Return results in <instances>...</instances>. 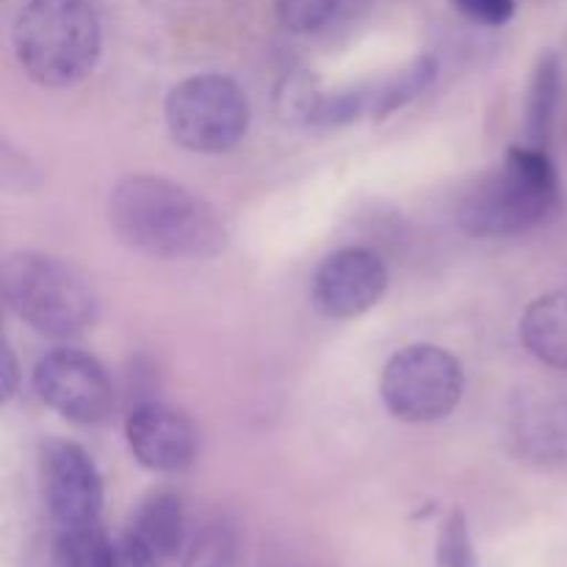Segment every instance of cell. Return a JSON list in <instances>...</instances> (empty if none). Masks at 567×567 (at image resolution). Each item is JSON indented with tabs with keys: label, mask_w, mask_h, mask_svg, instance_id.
Returning <instances> with one entry per match:
<instances>
[{
	"label": "cell",
	"mask_w": 567,
	"mask_h": 567,
	"mask_svg": "<svg viewBox=\"0 0 567 567\" xmlns=\"http://www.w3.org/2000/svg\"><path fill=\"white\" fill-rule=\"evenodd\" d=\"M559 83H563V70L554 53H546L535 66L529 94H526V136L535 147L548 150L554 120H557L559 105Z\"/></svg>",
	"instance_id": "5bb4252c"
},
{
	"label": "cell",
	"mask_w": 567,
	"mask_h": 567,
	"mask_svg": "<svg viewBox=\"0 0 567 567\" xmlns=\"http://www.w3.org/2000/svg\"><path fill=\"white\" fill-rule=\"evenodd\" d=\"M520 338L540 363L567 371V288L543 293L526 308Z\"/></svg>",
	"instance_id": "8fae6325"
},
{
	"label": "cell",
	"mask_w": 567,
	"mask_h": 567,
	"mask_svg": "<svg viewBox=\"0 0 567 567\" xmlns=\"http://www.w3.org/2000/svg\"><path fill=\"white\" fill-rule=\"evenodd\" d=\"M33 391L50 410L72 424H100L114 408L109 374L81 349H53L33 369Z\"/></svg>",
	"instance_id": "52a82bcc"
},
{
	"label": "cell",
	"mask_w": 567,
	"mask_h": 567,
	"mask_svg": "<svg viewBox=\"0 0 567 567\" xmlns=\"http://www.w3.org/2000/svg\"><path fill=\"white\" fill-rule=\"evenodd\" d=\"M125 437L133 457L158 474H177L194 463L199 449L197 426L183 410L166 402H138L127 413Z\"/></svg>",
	"instance_id": "30bf717a"
},
{
	"label": "cell",
	"mask_w": 567,
	"mask_h": 567,
	"mask_svg": "<svg viewBox=\"0 0 567 567\" xmlns=\"http://www.w3.org/2000/svg\"><path fill=\"white\" fill-rule=\"evenodd\" d=\"M249 97L230 75L205 72L177 83L166 97V127L188 153H230L247 136Z\"/></svg>",
	"instance_id": "5b68a950"
},
{
	"label": "cell",
	"mask_w": 567,
	"mask_h": 567,
	"mask_svg": "<svg viewBox=\"0 0 567 567\" xmlns=\"http://www.w3.org/2000/svg\"><path fill=\"white\" fill-rule=\"evenodd\" d=\"M109 219L127 247L153 258H214L227 244L219 214L166 177L131 175L116 183Z\"/></svg>",
	"instance_id": "6da1fadb"
},
{
	"label": "cell",
	"mask_w": 567,
	"mask_h": 567,
	"mask_svg": "<svg viewBox=\"0 0 567 567\" xmlns=\"http://www.w3.org/2000/svg\"><path fill=\"white\" fill-rule=\"evenodd\" d=\"M55 567H111L114 543L103 532V526L86 524L59 529L55 535Z\"/></svg>",
	"instance_id": "9a60e30c"
},
{
	"label": "cell",
	"mask_w": 567,
	"mask_h": 567,
	"mask_svg": "<svg viewBox=\"0 0 567 567\" xmlns=\"http://www.w3.org/2000/svg\"><path fill=\"white\" fill-rule=\"evenodd\" d=\"M388 269L380 255L360 247L327 255L310 282L313 308L327 319H358L369 313L388 291Z\"/></svg>",
	"instance_id": "ba28073f"
},
{
	"label": "cell",
	"mask_w": 567,
	"mask_h": 567,
	"mask_svg": "<svg viewBox=\"0 0 567 567\" xmlns=\"http://www.w3.org/2000/svg\"><path fill=\"white\" fill-rule=\"evenodd\" d=\"M127 532L138 543H144L161 563H169L186 540V507H183L181 496L169 491L150 493L138 504Z\"/></svg>",
	"instance_id": "7c38bea8"
},
{
	"label": "cell",
	"mask_w": 567,
	"mask_h": 567,
	"mask_svg": "<svg viewBox=\"0 0 567 567\" xmlns=\"http://www.w3.org/2000/svg\"><path fill=\"white\" fill-rule=\"evenodd\" d=\"M111 567H164V563L144 543H138L131 532H125L120 540H114Z\"/></svg>",
	"instance_id": "ffe728a7"
},
{
	"label": "cell",
	"mask_w": 567,
	"mask_h": 567,
	"mask_svg": "<svg viewBox=\"0 0 567 567\" xmlns=\"http://www.w3.org/2000/svg\"><path fill=\"white\" fill-rule=\"evenodd\" d=\"M463 365L435 343H410L382 369L380 393L388 413L404 424H435L463 399Z\"/></svg>",
	"instance_id": "8992f818"
},
{
	"label": "cell",
	"mask_w": 567,
	"mask_h": 567,
	"mask_svg": "<svg viewBox=\"0 0 567 567\" xmlns=\"http://www.w3.org/2000/svg\"><path fill=\"white\" fill-rule=\"evenodd\" d=\"M454 9L476 25L496 28L513 20L515 0H452Z\"/></svg>",
	"instance_id": "d6986e66"
},
{
	"label": "cell",
	"mask_w": 567,
	"mask_h": 567,
	"mask_svg": "<svg viewBox=\"0 0 567 567\" xmlns=\"http://www.w3.org/2000/svg\"><path fill=\"white\" fill-rule=\"evenodd\" d=\"M183 567H238L236 535L225 524H210L188 546Z\"/></svg>",
	"instance_id": "2e32d148"
},
{
	"label": "cell",
	"mask_w": 567,
	"mask_h": 567,
	"mask_svg": "<svg viewBox=\"0 0 567 567\" xmlns=\"http://www.w3.org/2000/svg\"><path fill=\"white\" fill-rule=\"evenodd\" d=\"M437 75V61L432 55H421V59L410 61L404 70L393 72V75L382 78L377 83H365V114L369 120H385L393 111L404 109L413 103L421 92L430 89V83Z\"/></svg>",
	"instance_id": "4fadbf2b"
},
{
	"label": "cell",
	"mask_w": 567,
	"mask_h": 567,
	"mask_svg": "<svg viewBox=\"0 0 567 567\" xmlns=\"http://www.w3.org/2000/svg\"><path fill=\"white\" fill-rule=\"evenodd\" d=\"M6 305L50 338H78L97 321V293L75 266L44 252H14L0 269Z\"/></svg>",
	"instance_id": "277c9868"
},
{
	"label": "cell",
	"mask_w": 567,
	"mask_h": 567,
	"mask_svg": "<svg viewBox=\"0 0 567 567\" xmlns=\"http://www.w3.org/2000/svg\"><path fill=\"white\" fill-rule=\"evenodd\" d=\"M17 360L9 347H3V402H9L17 393Z\"/></svg>",
	"instance_id": "44dd1931"
},
{
	"label": "cell",
	"mask_w": 567,
	"mask_h": 567,
	"mask_svg": "<svg viewBox=\"0 0 567 567\" xmlns=\"http://www.w3.org/2000/svg\"><path fill=\"white\" fill-rule=\"evenodd\" d=\"M559 208V175L548 150L515 144L498 169L476 181L457 205L468 236L509 238L535 230Z\"/></svg>",
	"instance_id": "7a4b0ae2"
},
{
	"label": "cell",
	"mask_w": 567,
	"mask_h": 567,
	"mask_svg": "<svg viewBox=\"0 0 567 567\" xmlns=\"http://www.w3.org/2000/svg\"><path fill=\"white\" fill-rule=\"evenodd\" d=\"M11 42L28 78L48 89H64L94 70L103 31L89 0H28L17 14Z\"/></svg>",
	"instance_id": "3957f363"
},
{
	"label": "cell",
	"mask_w": 567,
	"mask_h": 567,
	"mask_svg": "<svg viewBox=\"0 0 567 567\" xmlns=\"http://www.w3.org/2000/svg\"><path fill=\"white\" fill-rule=\"evenodd\" d=\"M347 0H275L277 17L293 33L321 31L336 20Z\"/></svg>",
	"instance_id": "ac0fdd59"
},
{
	"label": "cell",
	"mask_w": 567,
	"mask_h": 567,
	"mask_svg": "<svg viewBox=\"0 0 567 567\" xmlns=\"http://www.w3.org/2000/svg\"><path fill=\"white\" fill-rule=\"evenodd\" d=\"M435 567H480L474 540H471V526L463 509H452L441 526L435 548Z\"/></svg>",
	"instance_id": "e0dca14e"
},
{
	"label": "cell",
	"mask_w": 567,
	"mask_h": 567,
	"mask_svg": "<svg viewBox=\"0 0 567 567\" xmlns=\"http://www.w3.org/2000/svg\"><path fill=\"white\" fill-rule=\"evenodd\" d=\"M44 498L59 529L97 524L103 480L89 452L70 441H50L42 454Z\"/></svg>",
	"instance_id": "9c48e42d"
}]
</instances>
